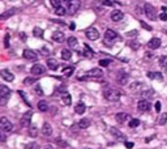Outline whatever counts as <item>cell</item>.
I'll list each match as a JSON object with an SVG mask.
<instances>
[{
	"instance_id": "cell-1",
	"label": "cell",
	"mask_w": 167,
	"mask_h": 149,
	"mask_svg": "<svg viewBox=\"0 0 167 149\" xmlns=\"http://www.w3.org/2000/svg\"><path fill=\"white\" fill-rule=\"evenodd\" d=\"M103 97H105L107 101H111V102H115L120 98V92L116 89H112V88H108L103 92Z\"/></svg>"
},
{
	"instance_id": "cell-2",
	"label": "cell",
	"mask_w": 167,
	"mask_h": 149,
	"mask_svg": "<svg viewBox=\"0 0 167 149\" xmlns=\"http://www.w3.org/2000/svg\"><path fill=\"white\" fill-rule=\"evenodd\" d=\"M0 130L4 132H12L13 131V124L11 123V120L5 117L0 118Z\"/></svg>"
},
{
	"instance_id": "cell-3",
	"label": "cell",
	"mask_w": 167,
	"mask_h": 149,
	"mask_svg": "<svg viewBox=\"0 0 167 149\" xmlns=\"http://www.w3.org/2000/svg\"><path fill=\"white\" fill-rule=\"evenodd\" d=\"M102 76H103V71L101 68H93L87 72L86 77L84 78H86V80H97V78H101Z\"/></svg>"
},
{
	"instance_id": "cell-4",
	"label": "cell",
	"mask_w": 167,
	"mask_h": 149,
	"mask_svg": "<svg viewBox=\"0 0 167 149\" xmlns=\"http://www.w3.org/2000/svg\"><path fill=\"white\" fill-rule=\"evenodd\" d=\"M32 117H33V111L32 110L26 111L25 114L22 115L21 120H20L21 127H30V123H32Z\"/></svg>"
},
{
	"instance_id": "cell-5",
	"label": "cell",
	"mask_w": 167,
	"mask_h": 149,
	"mask_svg": "<svg viewBox=\"0 0 167 149\" xmlns=\"http://www.w3.org/2000/svg\"><path fill=\"white\" fill-rule=\"evenodd\" d=\"M145 14L149 20H157V12H156V8L153 7L151 4H145Z\"/></svg>"
},
{
	"instance_id": "cell-6",
	"label": "cell",
	"mask_w": 167,
	"mask_h": 149,
	"mask_svg": "<svg viewBox=\"0 0 167 149\" xmlns=\"http://www.w3.org/2000/svg\"><path fill=\"white\" fill-rule=\"evenodd\" d=\"M80 7H81L80 0H71V1L68 3V13L69 14L76 13V12L80 9Z\"/></svg>"
},
{
	"instance_id": "cell-7",
	"label": "cell",
	"mask_w": 167,
	"mask_h": 149,
	"mask_svg": "<svg viewBox=\"0 0 167 149\" xmlns=\"http://www.w3.org/2000/svg\"><path fill=\"white\" fill-rule=\"evenodd\" d=\"M85 34H86V38L90 39V41H97V39L99 38V32H98V30H97L95 28H89V29H86Z\"/></svg>"
},
{
	"instance_id": "cell-8",
	"label": "cell",
	"mask_w": 167,
	"mask_h": 149,
	"mask_svg": "<svg viewBox=\"0 0 167 149\" xmlns=\"http://www.w3.org/2000/svg\"><path fill=\"white\" fill-rule=\"evenodd\" d=\"M24 58H25L26 60H32V62H35V60L38 59V55L34 53L33 50H30V48H26V50H24L22 53Z\"/></svg>"
},
{
	"instance_id": "cell-9",
	"label": "cell",
	"mask_w": 167,
	"mask_h": 149,
	"mask_svg": "<svg viewBox=\"0 0 167 149\" xmlns=\"http://www.w3.org/2000/svg\"><path fill=\"white\" fill-rule=\"evenodd\" d=\"M137 109H138V111H141V112H146L150 110V103H149V101H146V99H140L137 103Z\"/></svg>"
},
{
	"instance_id": "cell-10",
	"label": "cell",
	"mask_w": 167,
	"mask_h": 149,
	"mask_svg": "<svg viewBox=\"0 0 167 149\" xmlns=\"http://www.w3.org/2000/svg\"><path fill=\"white\" fill-rule=\"evenodd\" d=\"M105 39H106V42H111L112 41H115V39H118V34H116V32H114V30H111V29H107L106 30V33H105Z\"/></svg>"
},
{
	"instance_id": "cell-11",
	"label": "cell",
	"mask_w": 167,
	"mask_h": 149,
	"mask_svg": "<svg viewBox=\"0 0 167 149\" xmlns=\"http://www.w3.org/2000/svg\"><path fill=\"white\" fill-rule=\"evenodd\" d=\"M30 72H32V75L38 76V75L44 73V72H46V68H44V66H42V64H35V66L32 67V71Z\"/></svg>"
},
{
	"instance_id": "cell-12",
	"label": "cell",
	"mask_w": 167,
	"mask_h": 149,
	"mask_svg": "<svg viewBox=\"0 0 167 149\" xmlns=\"http://www.w3.org/2000/svg\"><path fill=\"white\" fill-rule=\"evenodd\" d=\"M115 119H116V122H119L120 124H123L128 119H130V115L125 114V112H118V114L115 115Z\"/></svg>"
},
{
	"instance_id": "cell-13",
	"label": "cell",
	"mask_w": 167,
	"mask_h": 149,
	"mask_svg": "<svg viewBox=\"0 0 167 149\" xmlns=\"http://www.w3.org/2000/svg\"><path fill=\"white\" fill-rule=\"evenodd\" d=\"M123 17H124V13L121 11H119V9H115V11L111 12V20L115 21V22L121 21V20H123Z\"/></svg>"
},
{
	"instance_id": "cell-14",
	"label": "cell",
	"mask_w": 167,
	"mask_h": 149,
	"mask_svg": "<svg viewBox=\"0 0 167 149\" xmlns=\"http://www.w3.org/2000/svg\"><path fill=\"white\" fill-rule=\"evenodd\" d=\"M0 76H1L5 81H13L14 80L13 73H12L11 71H8V69H1V71H0Z\"/></svg>"
},
{
	"instance_id": "cell-15",
	"label": "cell",
	"mask_w": 167,
	"mask_h": 149,
	"mask_svg": "<svg viewBox=\"0 0 167 149\" xmlns=\"http://www.w3.org/2000/svg\"><path fill=\"white\" fill-rule=\"evenodd\" d=\"M51 38H52V41L57 42V43H62L65 37H64V33L63 32H54L52 35H51Z\"/></svg>"
},
{
	"instance_id": "cell-16",
	"label": "cell",
	"mask_w": 167,
	"mask_h": 149,
	"mask_svg": "<svg viewBox=\"0 0 167 149\" xmlns=\"http://www.w3.org/2000/svg\"><path fill=\"white\" fill-rule=\"evenodd\" d=\"M47 67L51 69V71H56V69L59 68V63H57V60L54 59V58H48L47 59Z\"/></svg>"
},
{
	"instance_id": "cell-17",
	"label": "cell",
	"mask_w": 167,
	"mask_h": 149,
	"mask_svg": "<svg viewBox=\"0 0 167 149\" xmlns=\"http://www.w3.org/2000/svg\"><path fill=\"white\" fill-rule=\"evenodd\" d=\"M148 46H149V48H151V50H156V48H158L161 46V39L159 38H151L150 41H149Z\"/></svg>"
},
{
	"instance_id": "cell-18",
	"label": "cell",
	"mask_w": 167,
	"mask_h": 149,
	"mask_svg": "<svg viewBox=\"0 0 167 149\" xmlns=\"http://www.w3.org/2000/svg\"><path fill=\"white\" fill-rule=\"evenodd\" d=\"M16 12H17L16 8H12V9H9V11H5L4 13H1V14H0V20L3 21V20H7V19H9V17H12L14 13H16Z\"/></svg>"
},
{
	"instance_id": "cell-19",
	"label": "cell",
	"mask_w": 167,
	"mask_h": 149,
	"mask_svg": "<svg viewBox=\"0 0 167 149\" xmlns=\"http://www.w3.org/2000/svg\"><path fill=\"white\" fill-rule=\"evenodd\" d=\"M11 96V89L7 86V85H0V97H5V98H8V97Z\"/></svg>"
},
{
	"instance_id": "cell-20",
	"label": "cell",
	"mask_w": 167,
	"mask_h": 149,
	"mask_svg": "<svg viewBox=\"0 0 167 149\" xmlns=\"http://www.w3.org/2000/svg\"><path fill=\"white\" fill-rule=\"evenodd\" d=\"M42 133L44 136H51L52 135V127H51L50 123H44L43 127H42Z\"/></svg>"
},
{
	"instance_id": "cell-21",
	"label": "cell",
	"mask_w": 167,
	"mask_h": 149,
	"mask_svg": "<svg viewBox=\"0 0 167 149\" xmlns=\"http://www.w3.org/2000/svg\"><path fill=\"white\" fill-rule=\"evenodd\" d=\"M148 77L151 78V80H158V81L163 80V76L161 72H148Z\"/></svg>"
},
{
	"instance_id": "cell-22",
	"label": "cell",
	"mask_w": 167,
	"mask_h": 149,
	"mask_svg": "<svg viewBox=\"0 0 167 149\" xmlns=\"http://www.w3.org/2000/svg\"><path fill=\"white\" fill-rule=\"evenodd\" d=\"M118 83H119L120 85H125L127 83H128V80H129V76L127 75V73H120L119 76H118Z\"/></svg>"
},
{
	"instance_id": "cell-23",
	"label": "cell",
	"mask_w": 167,
	"mask_h": 149,
	"mask_svg": "<svg viewBox=\"0 0 167 149\" xmlns=\"http://www.w3.org/2000/svg\"><path fill=\"white\" fill-rule=\"evenodd\" d=\"M62 101H63V103L64 105H67V106H69L72 103V98H71V94L69 93H63L62 94Z\"/></svg>"
},
{
	"instance_id": "cell-24",
	"label": "cell",
	"mask_w": 167,
	"mask_h": 149,
	"mask_svg": "<svg viewBox=\"0 0 167 149\" xmlns=\"http://www.w3.org/2000/svg\"><path fill=\"white\" fill-rule=\"evenodd\" d=\"M75 111H76V114H84L85 111H86V106L84 105L82 102H80V103H77L76 105V107H75Z\"/></svg>"
},
{
	"instance_id": "cell-25",
	"label": "cell",
	"mask_w": 167,
	"mask_h": 149,
	"mask_svg": "<svg viewBox=\"0 0 167 149\" xmlns=\"http://www.w3.org/2000/svg\"><path fill=\"white\" fill-rule=\"evenodd\" d=\"M110 132H111V135H112V136H115L116 139H119V140H125V136H124L123 133L120 132V131H118L116 128H111V130H110Z\"/></svg>"
},
{
	"instance_id": "cell-26",
	"label": "cell",
	"mask_w": 167,
	"mask_h": 149,
	"mask_svg": "<svg viewBox=\"0 0 167 149\" xmlns=\"http://www.w3.org/2000/svg\"><path fill=\"white\" fill-rule=\"evenodd\" d=\"M89 126H90V120L87 119V118H82V119L78 122V127H80V128H82V130L89 128Z\"/></svg>"
},
{
	"instance_id": "cell-27",
	"label": "cell",
	"mask_w": 167,
	"mask_h": 149,
	"mask_svg": "<svg viewBox=\"0 0 167 149\" xmlns=\"http://www.w3.org/2000/svg\"><path fill=\"white\" fill-rule=\"evenodd\" d=\"M38 110L42 111V112L47 111L48 110V103L46 101H39L38 102Z\"/></svg>"
},
{
	"instance_id": "cell-28",
	"label": "cell",
	"mask_w": 167,
	"mask_h": 149,
	"mask_svg": "<svg viewBox=\"0 0 167 149\" xmlns=\"http://www.w3.org/2000/svg\"><path fill=\"white\" fill-rule=\"evenodd\" d=\"M73 71H75V67H72V66L63 68V73H64V76H67V77H69V76L73 75Z\"/></svg>"
},
{
	"instance_id": "cell-29",
	"label": "cell",
	"mask_w": 167,
	"mask_h": 149,
	"mask_svg": "<svg viewBox=\"0 0 167 149\" xmlns=\"http://www.w3.org/2000/svg\"><path fill=\"white\" fill-rule=\"evenodd\" d=\"M84 55L86 56V58H92L94 55V53H93V50L90 48L87 45H84Z\"/></svg>"
},
{
	"instance_id": "cell-30",
	"label": "cell",
	"mask_w": 167,
	"mask_h": 149,
	"mask_svg": "<svg viewBox=\"0 0 167 149\" xmlns=\"http://www.w3.org/2000/svg\"><path fill=\"white\" fill-rule=\"evenodd\" d=\"M62 58H63V60H69L72 58V53L69 50H62Z\"/></svg>"
},
{
	"instance_id": "cell-31",
	"label": "cell",
	"mask_w": 167,
	"mask_h": 149,
	"mask_svg": "<svg viewBox=\"0 0 167 149\" xmlns=\"http://www.w3.org/2000/svg\"><path fill=\"white\" fill-rule=\"evenodd\" d=\"M33 34H34L37 38H42L43 37V30H42L41 28H38V26H35L34 30H33Z\"/></svg>"
},
{
	"instance_id": "cell-32",
	"label": "cell",
	"mask_w": 167,
	"mask_h": 149,
	"mask_svg": "<svg viewBox=\"0 0 167 149\" xmlns=\"http://www.w3.org/2000/svg\"><path fill=\"white\" fill-rule=\"evenodd\" d=\"M29 135L32 136V137H37V135H38V128H37V127H35V126H30Z\"/></svg>"
},
{
	"instance_id": "cell-33",
	"label": "cell",
	"mask_w": 167,
	"mask_h": 149,
	"mask_svg": "<svg viewBox=\"0 0 167 149\" xmlns=\"http://www.w3.org/2000/svg\"><path fill=\"white\" fill-rule=\"evenodd\" d=\"M159 64H161V67H162L163 69H166V71H167V55L161 56V59H159Z\"/></svg>"
},
{
	"instance_id": "cell-34",
	"label": "cell",
	"mask_w": 167,
	"mask_h": 149,
	"mask_svg": "<svg viewBox=\"0 0 167 149\" xmlns=\"http://www.w3.org/2000/svg\"><path fill=\"white\" fill-rule=\"evenodd\" d=\"M55 13L57 14V16H64V14L67 13V9H65L64 7H62V5H60V7L55 8Z\"/></svg>"
},
{
	"instance_id": "cell-35",
	"label": "cell",
	"mask_w": 167,
	"mask_h": 149,
	"mask_svg": "<svg viewBox=\"0 0 167 149\" xmlns=\"http://www.w3.org/2000/svg\"><path fill=\"white\" fill-rule=\"evenodd\" d=\"M67 42H68V46L69 47H76V46H77V43H78L77 38H75V37H69Z\"/></svg>"
},
{
	"instance_id": "cell-36",
	"label": "cell",
	"mask_w": 167,
	"mask_h": 149,
	"mask_svg": "<svg viewBox=\"0 0 167 149\" xmlns=\"http://www.w3.org/2000/svg\"><path fill=\"white\" fill-rule=\"evenodd\" d=\"M35 81H37V78L30 76V77H26L25 80H24V84H25V85H32V84H34Z\"/></svg>"
},
{
	"instance_id": "cell-37",
	"label": "cell",
	"mask_w": 167,
	"mask_h": 149,
	"mask_svg": "<svg viewBox=\"0 0 167 149\" xmlns=\"http://www.w3.org/2000/svg\"><path fill=\"white\" fill-rule=\"evenodd\" d=\"M142 97H145V98H150L151 96L154 94V90L153 89H148V90H145V92H142Z\"/></svg>"
},
{
	"instance_id": "cell-38",
	"label": "cell",
	"mask_w": 167,
	"mask_h": 149,
	"mask_svg": "<svg viewBox=\"0 0 167 149\" xmlns=\"http://www.w3.org/2000/svg\"><path fill=\"white\" fill-rule=\"evenodd\" d=\"M140 126V120L138 119H130L129 120V127L130 128H136Z\"/></svg>"
},
{
	"instance_id": "cell-39",
	"label": "cell",
	"mask_w": 167,
	"mask_h": 149,
	"mask_svg": "<svg viewBox=\"0 0 167 149\" xmlns=\"http://www.w3.org/2000/svg\"><path fill=\"white\" fill-rule=\"evenodd\" d=\"M166 122H167V114H166V112H163V114L159 117V119H158V123L162 126V124H165Z\"/></svg>"
},
{
	"instance_id": "cell-40",
	"label": "cell",
	"mask_w": 167,
	"mask_h": 149,
	"mask_svg": "<svg viewBox=\"0 0 167 149\" xmlns=\"http://www.w3.org/2000/svg\"><path fill=\"white\" fill-rule=\"evenodd\" d=\"M56 143H57V145H59V147H62V148H67V147H68V144H67L64 140H62L60 137L56 139Z\"/></svg>"
},
{
	"instance_id": "cell-41",
	"label": "cell",
	"mask_w": 167,
	"mask_h": 149,
	"mask_svg": "<svg viewBox=\"0 0 167 149\" xmlns=\"http://www.w3.org/2000/svg\"><path fill=\"white\" fill-rule=\"evenodd\" d=\"M110 63H111L110 59H102V60H99V66H101V67H107V66H110Z\"/></svg>"
},
{
	"instance_id": "cell-42",
	"label": "cell",
	"mask_w": 167,
	"mask_h": 149,
	"mask_svg": "<svg viewBox=\"0 0 167 149\" xmlns=\"http://www.w3.org/2000/svg\"><path fill=\"white\" fill-rule=\"evenodd\" d=\"M50 3H51V5H52L54 8H57V7H60V3H62V0H50Z\"/></svg>"
},
{
	"instance_id": "cell-43",
	"label": "cell",
	"mask_w": 167,
	"mask_h": 149,
	"mask_svg": "<svg viewBox=\"0 0 167 149\" xmlns=\"http://www.w3.org/2000/svg\"><path fill=\"white\" fill-rule=\"evenodd\" d=\"M138 86H141V84H140V83H133V84L129 86V89L132 90V92H135V90L138 89Z\"/></svg>"
},
{
	"instance_id": "cell-44",
	"label": "cell",
	"mask_w": 167,
	"mask_h": 149,
	"mask_svg": "<svg viewBox=\"0 0 167 149\" xmlns=\"http://www.w3.org/2000/svg\"><path fill=\"white\" fill-rule=\"evenodd\" d=\"M26 149H39V145L37 143H30V144H28Z\"/></svg>"
},
{
	"instance_id": "cell-45",
	"label": "cell",
	"mask_w": 167,
	"mask_h": 149,
	"mask_svg": "<svg viewBox=\"0 0 167 149\" xmlns=\"http://www.w3.org/2000/svg\"><path fill=\"white\" fill-rule=\"evenodd\" d=\"M5 141H7V136H5L4 131L0 130V143H5Z\"/></svg>"
},
{
	"instance_id": "cell-46",
	"label": "cell",
	"mask_w": 167,
	"mask_h": 149,
	"mask_svg": "<svg viewBox=\"0 0 167 149\" xmlns=\"http://www.w3.org/2000/svg\"><path fill=\"white\" fill-rule=\"evenodd\" d=\"M129 47H132L133 50H138L140 43H138V42H130V43H129Z\"/></svg>"
},
{
	"instance_id": "cell-47",
	"label": "cell",
	"mask_w": 167,
	"mask_h": 149,
	"mask_svg": "<svg viewBox=\"0 0 167 149\" xmlns=\"http://www.w3.org/2000/svg\"><path fill=\"white\" fill-rule=\"evenodd\" d=\"M103 5H106V7H112V5H115L114 1H111V0H105V1H102Z\"/></svg>"
},
{
	"instance_id": "cell-48",
	"label": "cell",
	"mask_w": 167,
	"mask_h": 149,
	"mask_svg": "<svg viewBox=\"0 0 167 149\" xmlns=\"http://www.w3.org/2000/svg\"><path fill=\"white\" fill-rule=\"evenodd\" d=\"M35 93H37L39 97L43 96V90H42V88H41V86H35Z\"/></svg>"
},
{
	"instance_id": "cell-49",
	"label": "cell",
	"mask_w": 167,
	"mask_h": 149,
	"mask_svg": "<svg viewBox=\"0 0 167 149\" xmlns=\"http://www.w3.org/2000/svg\"><path fill=\"white\" fill-rule=\"evenodd\" d=\"M140 24H141V26H142V28H144L145 30H149V32H150V30H151V26H149L146 22H144V21H141V22H140Z\"/></svg>"
},
{
	"instance_id": "cell-50",
	"label": "cell",
	"mask_w": 167,
	"mask_h": 149,
	"mask_svg": "<svg viewBox=\"0 0 167 149\" xmlns=\"http://www.w3.org/2000/svg\"><path fill=\"white\" fill-rule=\"evenodd\" d=\"M4 46L5 47H9V34H7L5 35V38H4Z\"/></svg>"
},
{
	"instance_id": "cell-51",
	"label": "cell",
	"mask_w": 167,
	"mask_h": 149,
	"mask_svg": "<svg viewBox=\"0 0 167 149\" xmlns=\"http://www.w3.org/2000/svg\"><path fill=\"white\" fill-rule=\"evenodd\" d=\"M127 35H128V37H135V35H137V30H132V32H128V33H127Z\"/></svg>"
},
{
	"instance_id": "cell-52",
	"label": "cell",
	"mask_w": 167,
	"mask_h": 149,
	"mask_svg": "<svg viewBox=\"0 0 167 149\" xmlns=\"http://www.w3.org/2000/svg\"><path fill=\"white\" fill-rule=\"evenodd\" d=\"M124 144H125V147L128 148V149H130V148H133V147H135V144H133L132 141H125V143H124Z\"/></svg>"
},
{
	"instance_id": "cell-53",
	"label": "cell",
	"mask_w": 167,
	"mask_h": 149,
	"mask_svg": "<svg viewBox=\"0 0 167 149\" xmlns=\"http://www.w3.org/2000/svg\"><path fill=\"white\" fill-rule=\"evenodd\" d=\"M159 19L162 20V21H166L167 20V13H166V12H163V13L159 14Z\"/></svg>"
},
{
	"instance_id": "cell-54",
	"label": "cell",
	"mask_w": 167,
	"mask_h": 149,
	"mask_svg": "<svg viewBox=\"0 0 167 149\" xmlns=\"http://www.w3.org/2000/svg\"><path fill=\"white\" fill-rule=\"evenodd\" d=\"M7 101H8V98H5V97H0V105H5L7 103Z\"/></svg>"
},
{
	"instance_id": "cell-55",
	"label": "cell",
	"mask_w": 167,
	"mask_h": 149,
	"mask_svg": "<svg viewBox=\"0 0 167 149\" xmlns=\"http://www.w3.org/2000/svg\"><path fill=\"white\" fill-rule=\"evenodd\" d=\"M156 111H157V112L161 111V102H159V101L156 102Z\"/></svg>"
},
{
	"instance_id": "cell-56",
	"label": "cell",
	"mask_w": 167,
	"mask_h": 149,
	"mask_svg": "<svg viewBox=\"0 0 167 149\" xmlns=\"http://www.w3.org/2000/svg\"><path fill=\"white\" fill-rule=\"evenodd\" d=\"M43 149H54V147L51 144H47V145H44L43 147Z\"/></svg>"
},
{
	"instance_id": "cell-57",
	"label": "cell",
	"mask_w": 167,
	"mask_h": 149,
	"mask_svg": "<svg viewBox=\"0 0 167 149\" xmlns=\"http://www.w3.org/2000/svg\"><path fill=\"white\" fill-rule=\"evenodd\" d=\"M69 29H71V30H75V29H76V24H75V22H72L71 25H69Z\"/></svg>"
},
{
	"instance_id": "cell-58",
	"label": "cell",
	"mask_w": 167,
	"mask_h": 149,
	"mask_svg": "<svg viewBox=\"0 0 167 149\" xmlns=\"http://www.w3.org/2000/svg\"><path fill=\"white\" fill-rule=\"evenodd\" d=\"M145 55H146V58H148V59H150V58H153V56H154L153 54H150V53H146V54H145Z\"/></svg>"
},
{
	"instance_id": "cell-59",
	"label": "cell",
	"mask_w": 167,
	"mask_h": 149,
	"mask_svg": "<svg viewBox=\"0 0 167 149\" xmlns=\"http://www.w3.org/2000/svg\"><path fill=\"white\" fill-rule=\"evenodd\" d=\"M63 1H64V3H69V1H71V0H63Z\"/></svg>"
},
{
	"instance_id": "cell-60",
	"label": "cell",
	"mask_w": 167,
	"mask_h": 149,
	"mask_svg": "<svg viewBox=\"0 0 167 149\" xmlns=\"http://www.w3.org/2000/svg\"><path fill=\"white\" fill-rule=\"evenodd\" d=\"M30 1H32V3H33V1H34V0H30Z\"/></svg>"
},
{
	"instance_id": "cell-61",
	"label": "cell",
	"mask_w": 167,
	"mask_h": 149,
	"mask_svg": "<svg viewBox=\"0 0 167 149\" xmlns=\"http://www.w3.org/2000/svg\"><path fill=\"white\" fill-rule=\"evenodd\" d=\"M86 149H89V148H86Z\"/></svg>"
}]
</instances>
